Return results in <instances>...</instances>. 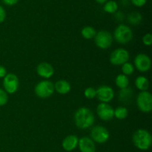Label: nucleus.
Returning a JSON list of instances; mask_svg holds the SVG:
<instances>
[{"instance_id":"f257e3e1","label":"nucleus","mask_w":152,"mask_h":152,"mask_svg":"<svg viewBox=\"0 0 152 152\" xmlns=\"http://www.w3.org/2000/svg\"><path fill=\"white\" fill-rule=\"evenodd\" d=\"M94 121L95 117L93 112L86 107L80 108L74 114L75 124L80 129H86L91 127Z\"/></svg>"},{"instance_id":"f03ea898","label":"nucleus","mask_w":152,"mask_h":152,"mask_svg":"<svg viewBox=\"0 0 152 152\" xmlns=\"http://www.w3.org/2000/svg\"><path fill=\"white\" fill-rule=\"evenodd\" d=\"M132 142L137 148L142 151L149 149L152 143L151 134L145 129H138L132 136Z\"/></svg>"},{"instance_id":"7ed1b4c3","label":"nucleus","mask_w":152,"mask_h":152,"mask_svg":"<svg viewBox=\"0 0 152 152\" xmlns=\"http://www.w3.org/2000/svg\"><path fill=\"white\" fill-rule=\"evenodd\" d=\"M114 38L120 44H127L133 39V31L128 25H119L114 32Z\"/></svg>"},{"instance_id":"20e7f679","label":"nucleus","mask_w":152,"mask_h":152,"mask_svg":"<svg viewBox=\"0 0 152 152\" xmlns=\"http://www.w3.org/2000/svg\"><path fill=\"white\" fill-rule=\"evenodd\" d=\"M137 105L143 113H150L152 110V96L148 91H141L137 97Z\"/></svg>"},{"instance_id":"39448f33","label":"nucleus","mask_w":152,"mask_h":152,"mask_svg":"<svg viewBox=\"0 0 152 152\" xmlns=\"http://www.w3.org/2000/svg\"><path fill=\"white\" fill-rule=\"evenodd\" d=\"M34 91L40 98L50 97L54 92V85L49 80H42L36 86Z\"/></svg>"},{"instance_id":"423d86ee","label":"nucleus","mask_w":152,"mask_h":152,"mask_svg":"<svg viewBox=\"0 0 152 152\" xmlns=\"http://www.w3.org/2000/svg\"><path fill=\"white\" fill-rule=\"evenodd\" d=\"M91 139L99 144H103L109 140L110 134L106 128L96 126L91 131Z\"/></svg>"},{"instance_id":"0eeeda50","label":"nucleus","mask_w":152,"mask_h":152,"mask_svg":"<svg viewBox=\"0 0 152 152\" xmlns=\"http://www.w3.org/2000/svg\"><path fill=\"white\" fill-rule=\"evenodd\" d=\"M96 45L100 49H108L111 47L113 42V37L111 33L107 31H100L95 36Z\"/></svg>"},{"instance_id":"6e6552de","label":"nucleus","mask_w":152,"mask_h":152,"mask_svg":"<svg viewBox=\"0 0 152 152\" xmlns=\"http://www.w3.org/2000/svg\"><path fill=\"white\" fill-rule=\"evenodd\" d=\"M19 81L17 76L14 74H7L3 78V87L9 94H14L19 88Z\"/></svg>"},{"instance_id":"1a4fd4ad","label":"nucleus","mask_w":152,"mask_h":152,"mask_svg":"<svg viewBox=\"0 0 152 152\" xmlns=\"http://www.w3.org/2000/svg\"><path fill=\"white\" fill-rule=\"evenodd\" d=\"M129 59V53L124 48H117L110 56V62L114 65H123Z\"/></svg>"},{"instance_id":"9d476101","label":"nucleus","mask_w":152,"mask_h":152,"mask_svg":"<svg viewBox=\"0 0 152 152\" xmlns=\"http://www.w3.org/2000/svg\"><path fill=\"white\" fill-rule=\"evenodd\" d=\"M134 62L137 69L140 72H147L151 69V59L145 53H139L137 55Z\"/></svg>"},{"instance_id":"9b49d317","label":"nucleus","mask_w":152,"mask_h":152,"mask_svg":"<svg viewBox=\"0 0 152 152\" xmlns=\"http://www.w3.org/2000/svg\"><path fill=\"white\" fill-rule=\"evenodd\" d=\"M97 99L103 103L111 102L114 97V91L111 87L108 86H102L96 90Z\"/></svg>"},{"instance_id":"f8f14e48","label":"nucleus","mask_w":152,"mask_h":152,"mask_svg":"<svg viewBox=\"0 0 152 152\" xmlns=\"http://www.w3.org/2000/svg\"><path fill=\"white\" fill-rule=\"evenodd\" d=\"M96 113L98 117L104 121L112 120L114 117V109L108 103H99L96 108Z\"/></svg>"},{"instance_id":"ddd939ff","label":"nucleus","mask_w":152,"mask_h":152,"mask_svg":"<svg viewBox=\"0 0 152 152\" xmlns=\"http://www.w3.org/2000/svg\"><path fill=\"white\" fill-rule=\"evenodd\" d=\"M37 73L42 78L49 79L54 74V68L48 62H41L37 66Z\"/></svg>"},{"instance_id":"4468645a","label":"nucleus","mask_w":152,"mask_h":152,"mask_svg":"<svg viewBox=\"0 0 152 152\" xmlns=\"http://www.w3.org/2000/svg\"><path fill=\"white\" fill-rule=\"evenodd\" d=\"M78 147L81 152H96V145L94 142L87 137L79 139Z\"/></svg>"},{"instance_id":"2eb2a0df","label":"nucleus","mask_w":152,"mask_h":152,"mask_svg":"<svg viewBox=\"0 0 152 152\" xmlns=\"http://www.w3.org/2000/svg\"><path fill=\"white\" fill-rule=\"evenodd\" d=\"M79 138L76 135H69L63 140L62 142V146L63 149L66 151H72L78 146Z\"/></svg>"},{"instance_id":"dca6fc26","label":"nucleus","mask_w":152,"mask_h":152,"mask_svg":"<svg viewBox=\"0 0 152 152\" xmlns=\"http://www.w3.org/2000/svg\"><path fill=\"white\" fill-rule=\"evenodd\" d=\"M134 97V92L131 88H125L120 89L119 92V100L121 103L129 105L132 102Z\"/></svg>"},{"instance_id":"f3484780","label":"nucleus","mask_w":152,"mask_h":152,"mask_svg":"<svg viewBox=\"0 0 152 152\" xmlns=\"http://www.w3.org/2000/svg\"><path fill=\"white\" fill-rule=\"evenodd\" d=\"M71 88V85L66 80H59L54 84V91H56L59 94H67L70 92Z\"/></svg>"},{"instance_id":"a211bd4d","label":"nucleus","mask_w":152,"mask_h":152,"mask_svg":"<svg viewBox=\"0 0 152 152\" xmlns=\"http://www.w3.org/2000/svg\"><path fill=\"white\" fill-rule=\"evenodd\" d=\"M135 86H136L137 88L140 90L141 91H145L148 90V87H149V81L145 77L140 76V77H137L135 80Z\"/></svg>"},{"instance_id":"6ab92c4d","label":"nucleus","mask_w":152,"mask_h":152,"mask_svg":"<svg viewBox=\"0 0 152 152\" xmlns=\"http://www.w3.org/2000/svg\"><path fill=\"white\" fill-rule=\"evenodd\" d=\"M115 83L116 86L118 88H120V89L125 88H127L128 86H129V79L127 76L124 75V74H119V75L117 76V77H116Z\"/></svg>"},{"instance_id":"aec40b11","label":"nucleus","mask_w":152,"mask_h":152,"mask_svg":"<svg viewBox=\"0 0 152 152\" xmlns=\"http://www.w3.org/2000/svg\"><path fill=\"white\" fill-rule=\"evenodd\" d=\"M142 16L138 12H132L128 16V21L131 25H137L142 22Z\"/></svg>"},{"instance_id":"412c9836","label":"nucleus","mask_w":152,"mask_h":152,"mask_svg":"<svg viewBox=\"0 0 152 152\" xmlns=\"http://www.w3.org/2000/svg\"><path fill=\"white\" fill-rule=\"evenodd\" d=\"M96 31L93 27L91 26H86L82 29L81 34L83 38L86 39H91L94 38L96 36Z\"/></svg>"},{"instance_id":"4be33fe9","label":"nucleus","mask_w":152,"mask_h":152,"mask_svg":"<svg viewBox=\"0 0 152 152\" xmlns=\"http://www.w3.org/2000/svg\"><path fill=\"white\" fill-rule=\"evenodd\" d=\"M129 115V110L123 106L118 107L114 110V117L118 120H125Z\"/></svg>"},{"instance_id":"5701e85b","label":"nucleus","mask_w":152,"mask_h":152,"mask_svg":"<svg viewBox=\"0 0 152 152\" xmlns=\"http://www.w3.org/2000/svg\"><path fill=\"white\" fill-rule=\"evenodd\" d=\"M103 9L108 13H115L118 10V4L115 1L111 0L105 2Z\"/></svg>"},{"instance_id":"b1692460","label":"nucleus","mask_w":152,"mask_h":152,"mask_svg":"<svg viewBox=\"0 0 152 152\" xmlns=\"http://www.w3.org/2000/svg\"><path fill=\"white\" fill-rule=\"evenodd\" d=\"M122 71H123V74L128 77L133 74L134 71V67L132 63L127 62L122 65Z\"/></svg>"},{"instance_id":"393cba45","label":"nucleus","mask_w":152,"mask_h":152,"mask_svg":"<svg viewBox=\"0 0 152 152\" xmlns=\"http://www.w3.org/2000/svg\"><path fill=\"white\" fill-rule=\"evenodd\" d=\"M84 95L87 99H92L96 97V91L94 88L89 87L85 90L84 91Z\"/></svg>"},{"instance_id":"a878e982","label":"nucleus","mask_w":152,"mask_h":152,"mask_svg":"<svg viewBox=\"0 0 152 152\" xmlns=\"http://www.w3.org/2000/svg\"><path fill=\"white\" fill-rule=\"evenodd\" d=\"M8 101V94L4 90L0 88V106L6 105Z\"/></svg>"},{"instance_id":"bb28decb","label":"nucleus","mask_w":152,"mask_h":152,"mask_svg":"<svg viewBox=\"0 0 152 152\" xmlns=\"http://www.w3.org/2000/svg\"><path fill=\"white\" fill-rule=\"evenodd\" d=\"M142 42L145 45L150 46L152 44V35L150 33L145 34L144 37H142Z\"/></svg>"},{"instance_id":"cd10ccee","label":"nucleus","mask_w":152,"mask_h":152,"mask_svg":"<svg viewBox=\"0 0 152 152\" xmlns=\"http://www.w3.org/2000/svg\"><path fill=\"white\" fill-rule=\"evenodd\" d=\"M132 4L136 7H142L145 5L147 2V0H131Z\"/></svg>"},{"instance_id":"c85d7f7f","label":"nucleus","mask_w":152,"mask_h":152,"mask_svg":"<svg viewBox=\"0 0 152 152\" xmlns=\"http://www.w3.org/2000/svg\"><path fill=\"white\" fill-rule=\"evenodd\" d=\"M6 19V11L4 7L0 5V23L4 22Z\"/></svg>"},{"instance_id":"c756f323","label":"nucleus","mask_w":152,"mask_h":152,"mask_svg":"<svg viewBox=\"0 0 152 152\" xmlns=\"http://www.w3.org/2000/svg\"><path fill=\"white\" fill-rule=\"evenodd\" d=\"M2 1L4 4H6V5L13 6L15 5L16 4H17L19 0H2Z\"/></svg>"},{"instance_id":"7c9ffc66","label":"nucleus","mask_w":152,"mask_h":152,"mask_svg":"<svg viewBox=\"0 0 152 152\" xmlns=\"http://www.w3.org/2000/svg\"><path fill=\"white\" fill-rule=\"evenodd\" d=\"M114 16H115L116 19H117V21H123V19H124V14H123L122 12H116L115 13H114Z\"/></svg>"},{"instance_id":"2f4dec72","label":"nucleus","mask_w":152,"mask_h":152,"mask_svg":"<svg viewBox=\"0 0 152 152\" xmlns=\"http://www.w3.org/2000/svg\"><path fill=\"white\" fill-rule=\"evenodd\" d=\"M7 75V70L2 65H0V78H4Z\"/></svg>"},{"instance_id":"473e14b6","label":"nucleus","mask_w":152,"mask_h":152,"mask_svg":"<svg viewBox=\"0 0 152 152\" xmlns=\"http://www.w3.org/2000/svg\"><path fill=\"white\" fill-rule=\"evenodd\" d=\"M95 1L99 3V4H104V3L106 2L107 0H95Z\"/></svg>"}]
</instances>
